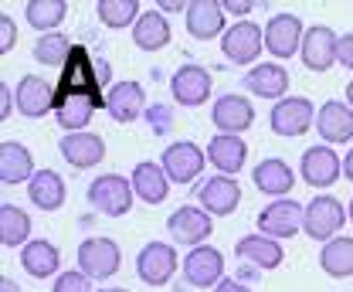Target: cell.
Instances as JSON below:
<instances>
[{
    "label": "cell",
    "instance_id": "cell-1",
    "mask_svg": "<svg viewBox=\"0 0 353 292\" xmlns=\"http://www.w3.org/2000/svg\"><path fill=\"white\" fill-rule=\"evenodd\" d=\"M68 95H92V99L105 102L102 85H99V75H95V61H92L88 48H82V44L72 48V58H68V65L61 68L58 99H68ZM58 99H54V102H58Z\"/></svg>",
    "mask_w": 353,
    "mask_h": 292
},
{
    "label": "cell",
    "instance_id": "cell-2",
    "mask_svg": "<svg viewBox=\"0 0 353 292\" xmlns=\"http://www.w3.org/2000/svg\"><path fill=\"white\" fill-rule=\"evenodd\" d=\"M347 217H350V211L343 208L336 197H330V194H319V197H312L306 204V221H303V231H306L312 242H333V238H340V228L347 224Z\"/></svg>",
    "mask_w": 353,
    "mask_h": 292
},
{
    "label": "cell",
    "instance_id": "cell-3",
    "mask_svg": "<svg viewBox=\"0 0 353 292\" xmlns=\"http://www.w3.org/2000/svg\"><path fill=\"white\" fill-rule=\"evenodd\" d=\"M132 197H136L132 184L126 177H119V173H102V177H95V180L88 184V201H92V208L99 211V214H105V217H123V214H130Z\"/></svg>",
    "mask_w": 353,
    "mask_h": 292
},
{
    "label": "cell",
    "instance_id": "cell-4",
    "mask_svg": "<svg viewBox=\"0 0 353 292\" xmlns=\"http://www.w3.org/2000/svg\"><path fill=\"white\" fill-rule=\"evenodd\" d=\"M316 113H319V109H312V102H309V99H303V95H285L282 102H275V106H272V113H268V126H272V133H275V136L296 139V136L309 133V126L316 123Z\"/></svg>",
    "mask_w": 353,
    "mask_h": 292
},
{
    "label": "cell",
    "instance_id": "cell-5",
    "mask_svg": "<svg viewBox=\"0 0 353 292\" xmlns=\"http://www.w3.org/2000/svg\"><path fill=\"white\" fill-rule=\"evenodd\" d=\"M119 265H123V251H119V245L112 238H99L95 235V238H85L79 245V269L85 272L92 282L112 279L119 272Z\"/></svg>",
    "mask_w": 353,
    "mask_h": 292
},
{
    "label": "cell",
    "instance_id": "cell-6",
    "mask_svg": "<svg viewBox=\"0 0 353 292\" xmlns=\"http://www.w3.org/2000/svg\"><path fill=\"white\" fill-rule=\"evenodd\" d=\"M262 48H265V28L252 24V21H238V24H231L221 35V51H224V58L231 65H252L255 68Z\"/></svg>",
    "mask_w": 353,
    "mask_h": 292
},
{
    "label": "cell",
    "instance_id": "cell-7",
    "mask_svg": "<svg viewBox=\"0 0 353 292\" xmlns=\"http://www.w3.org/2000/svg\"><path fill=\"white\" fill-rule=\"evenodd\" d=\"M183 279L194 289H218L224 282V255L214 245H197L183 255Z\"/></svg>",
    "mask_w": 353,
    "mask_h": 292
},
{
    "label": "cell",
    "instance_id": "cell-8",
    "mask_svg": "<svg viewBox=\"0 0 353 292\" xmlns=\"http://www.w3.org/2000/svg\"><path fill=\"white\" fill-rule=\"evenodd\" d=\"M303 221H306V208L299 201H268L255 224H259V235H268V238L282 242V238L299 235Z\"/></svg>",
    "mask_w": 353,
    "mask_h": 292
},
{
    "label": "cell",
    "instance_id": "cell-9",
    "mask_svg": "<svg viewBox=\"0 0 353 292\" xmlns=\"http://www.w3.org/2000/svg\"><path fill=\"white\" fill-rule=\"evenodd\" d=\"M204 164H208V153L197 143H190V139L170 143L163 150V160H160V167L167 170L170 184H194L204 173Z\"/></svg>",
    "mask_w": 353,
    "mask_h": 292
},
{
    "label": "cell",
    "instance_id": "cell-10",
    "mask_svg": "<svg viewBox=\"0 0 353 292\" xmlns=\"http://www.w3.org/2000/svg\"><path fill=\"white\" fill-rule=\"evenodd\" d=\"M170 92H174L176 106H187V109H197L211 99L214 92V79L204 65H180L170 79Z\"/></svg>",
    "mask_w": 353,
    "mask_h": 292
},
{
    "label": "cell",
    "instance_id": "cell-11",
    "mask_svg": "<svg viewBox=\"0 0 353 292\" xmlns=\"http://www.w3.org/2000/svg\"><path fill=\"white\" fill-rule=\"evenodd\" d=\"M176 272V249L170 242H150L136 255V275L146 286H167Z\"/></svg>",
    "mask_w": 353,
    "mask_h": 292
},
{
    "label": "cell",
    "instance_id": "cell-12",
    "mask_svg": "<svg viewBox=\"0 0 353 292\" xmlns=\"http://www.w3.org/2000/svg\"><path fill=\"white\" fill-rule=\"evenodd\" d=\"M58 99V85L44 82L41 75H24L14 88V106L24 119H44L54 109Z\"/></svg>",
    "mask_w": 353,
    "mask_h": 292
},
{
    "label": "cell",
    "instance_id": "cell-13",
    "mask_svg": "<svg viewBox=\"0 0 353 292\" xmlns=\"http://www.w3.org/2000/svg\"><path fill=\"white\" fill-rule=\"evenodd\" d=\"M167 231L176 245H190L197 249L201 242H208V235L214 231V221L204 208H194V204H183L167 217Z\"/></svg>",
    "mask_w": 353,
    "mask_h": 292
},
{
    "label": "cell",
    "instance_id": "cell-14",
    "mask_svg": "<svg viewBox=\"0 0 353 292\" xmlns=\"http://www.w3.org/2000/svg\"><path fill=\"white\" fill-rule=\"evenodd\" d=\"M211 123L218 126V133L241 136L245 129H252V123H255V106H252L248 95L228 92V95H221L218 102L211 106Z\"/></svg>",
    "mask_w": 353,
    "mask_h": 292
},
{
    "label": "cell",
    "instance_id": "cell-15",
    "mask_svg": "<svg viewBox=\"0 0 353 292\" xmlns=\"http://www.w3.org/2000/svg\"><path fill=\"white\" fill-rule=\"evenodd\" d=\"M303 38H306V28L296 14H275L265 24V48L275 58H292L296 51H303Z\"/></svg>",
    "mask_w": 353,
    "mask_h": 292
},
{
    "label": "cell",
    "instance_id": "cell-16",
    "mask_svg": "<svg viewBox=\"0 0 353 292\" xmlns=\"http://www.w3.org/2000/svg\"><path fill=\"white\" fill-rule=\"evenodd\" d=\"M336 51H340L336 31L326 28V24H312L306 31V38H303V51L299 55H303V65L309 72H326V68L336 65Z\"/></svg>",
    "mask_w": 353,
    "mask_h": 292
},
{
    "label": "cell",
    "instance_id": "cell-17",
    "mask_svg": "<svg viewBox=\"0 0 353 292\" xmlns=\"http://www.w3.org/2000/svg\"><path fill=\"white\" fill-rule=\"evenodd\" d=\"M197 208H204L211 217H228V214H234L238 204H241V187H238V180L234 177H211V180H204V187L197 191Z\"/></svg>",
    "mask_w": 353,
    "mask_h": 292
},
{
    "label": "cell",
    "instance_id": "cell-18",
    "mask_svg": "<svg viewBox=\"0 0 353 292\" xmlns=\"http://www.w3.org/2000/svg\"><path fill=\"white\" fill-rule=\"evenodd\" d=\"M316 129L323 136V143L330 146H340V143H350L353 139V109L340 99H330L319 106L316 113Z\"/></svg>",
    "mask_w": 353,
    "mask_h": 292
},
{
    "label": "cell",
    "instance_id": "cell-19",
    "mask_svg": "<svg viewBox=\"0 0 353 292\" xmlns=\"http://www.w3.org/2000/svg\"><path fill=\"white\" fill-rule=\"evenodd\" d=\"M65 164L75 170H92L105 160V143L95 133H65V139L58 143Z\"/></svg>",
    "mask_w": 353,
    "mask_h": 292
},
{
    "label": "cell",
    "instance_id": "cell-20",
    "mask_svg": "<svg viewBox=\"0 0 353 292\" xmlns=\"http://www.w3.org/2000/svg\"><path fill=\"white\" fill-rule=\"evenodd\" d=\"M340 157H336V150L333 146H309L306 153H303V160H299V173H303V180H306L309 187H330V184H336L340 180Z\"/></svg>",
    "mask_w": 353,
    "mask_h": 292
},
{
    "label": "cell",
    "instance_id": "cell-21",
    "mask_svg": "<svg viewBox=\"0 0 353 292\" xmlns=\"http://www.w3.org/2000/svg\"><path fill=\"white\" fill-rule=\"evenodd\" d=\"M130 184H132V191H136V197L146 201L150 208L163 204L167 194H170V177H167V170L160 167V164H153V160H139V164L132 167Z\"/></svg>",
    "mask_w": 353,
    "mask_h": 292
},
{
    "label": "cell",
    "instance_id": "cell-22",
    "mask_svg": "<svg viewBox=\"0 0 353 292\" xmlns=\"http://www.w3.org/2000/svg\"><path fill=\"white\" fill-rule=\"evenodd\" d=\"M105 113L116 123H132L146 113V92L139 82H116L105 92Z\"/></svg>",
    "mask_w": 353,
    "mask_h": 292
},
{
    "label": "cell",
    "instance_id": "cell-23",
    "mask_svg": "<svg viewBox=\"0 0 353 292\" xmlns=\"http://www.w3.org/2000/svg\"><path fill=\"white\" fill-rule=\"evenodd\" d=\"M187 35L197 41H211L224 35V7L221 0H190L187 3Z\"/></svg>",
    "mask_w": 353,
    "mask_h": 292
},
{
    "label": "cell",
    "instance_id": "cell-24",
    "mask_svg": "<svg viewBox=\"0 0 353 292\" xmlns=\"http://www.w3.org/2000/svg\"><path fill=\"white\" fill-rule=\"evenodd\" d=\"M245 88L259 99H275L282 102L285 92H289V72L275 61H259L255 68L245 72Z\"/></svg>",
    "mask_w": 353,
    "mask_h": 292
},
{
    "label": "cell",
    "instance_id": "cell-25",
    "mask_svg": "<svg viewBox=\"0 0 353 292\" xmlns=\"http://www.w3.org/2000/svg\"><path fill=\"white\" fill-rule=\"evenodd\" d=\"M245 160H248V146H245L241 136H228V133L211 136V143H208V164L218 170V173L234 177V173H241Z\"/></svg>",
    "mask_w": 353,
    "mask_h": 292
},
{
    "label": "cell",
    "instance_id": "cell-26",
    "mask_svg": "<svg viewBox=\"0 0 353 292\" xmlns=\"http://www.w3.org/2000/svg\"><path fill=\"white\" fill-rule=\"evenodd\" d=\"M34 157L24 143L17 139H3L0 143V180L10 187V184H31L34 177Z\"/></svg>",
    "mask_w": 353,
    "mask_h": 292
},
{
    "label": "cell",
    "instance_id": "cell-27",
    "mask_svg": "<svg viewBox=\"0 0 353 292\" xmlns=\"http://www.w3.org/2000/svg\"><path fill=\"white\" fill-rule=\"evenodd\" d=\"M95 109H105V102L92 99V95H68L54 102V119L65 133H85V126L92 123Z\"/></svg>",
    "mask_w": 353,
    "mask_h": 292
},
{
    "label": "cell",
    "instance_id": "cell-28",
    "mask_svg": "<svg viewBox=\"0 0 353 292\" xmlns=\"http://www.w3.org/2000/svg\"><path fill=\"white\" fill-rule=\"evenodd\" d=\"M21 265H24V272L31 275V279H58L61 272V251L54 249L48 238H34V242H28L24 249H21Z\"/></svg>",
    "mask_w": 353,
    "mask_h": 292
},
{
    "label": "cell",
    "instance_id": "cell-29",
    "mask_svg": "<svg viewBox=\"0 0 353 292\" xmlns=\"http://www.w3.org/2000/svg\"><path fill=\"white\" fill-rule=\"evenodd\" d=\"M234 255L238 258H245L248 265H255L259 272L262 269H279L282 265V258H285V251H282V242H275V238H268V235H245L238 245H234Z\"/></svg>",
    "mask_w": 353,
    "mask_h": 292
},
{
    "label": "cell",
    "instance_id": "cell-30",
    "mask_svg": "<svg viewBox=\"0 0 353 292\" xmlns=\"http://www.w3.org/2000/svg\"><path fill=\"white\" fill-rule=\"evenodd\" d=\"M252 180H255V187H259L262 194H268V197H289V191L296 187L292 167H289L285 160H279V157L262 160L259 167L252 170Z\"/></svg>",
    "mask_w": 353,
    "mask_h": 292
},
{
    "label": "cell",
    "instance_id": "cell-31",
    "mask_svg": "<svg viewBox=\"0 0 353 292\" xmlns=\"http://www.w3.org/2000/svg\"><path fill=\"white\" fill-rule=\"evenodd\" d=\"M65 194H68V187H65L61 173H54V170H38L28 184V197L38 211H58L65 204Z\"/></svg>",
    "mask_w": 353,
    "mask_h": 292
},
{
    "label": "cell",
    "instance_id": "cell-32",
    "mask_svg": "<svg viewBox=\"0 0 353 292\" xmlns=\"http://www.w3.org/2000/svg\"><path fill=\"white\" fill-rule=\"evenodd\" d=\"M132 44L139 51H160L170 44V24L160 10H143V17L132 28Z\"/></svg>",
    "mask_w": 353,
    "mask_h": 292
},
{
    "label": "cell",
    "instance_id": "cell-33",
    "mask_svg": "<svg viewBox=\"0 0 353 292\" xmlns=\"http://www.w3.org/2000/svg\"><path fill=\"white\" fill-rule=\"evenodd\" d=\"M319 269L330 279H350L353 275V238L340 235L333 242H326L319 251Z\"/></svg>",
    "mask_w": 353,
    "mask_h": 292
},
{
    "label": "cell",
    "instance_id": "cell-34",
    "mask_svg": "<svg viewBox=\"0 0 353 292\" xmlns=\"http://www.w3.org/2000/svg\"><path fill=\"white\" fill-rule=\"evenodd\" d=\"M31 238V214L14 204H0V245L3 249H21Z\"/></svg>",
    "mask_w": 353,
    "mask_h": 292
},
{
    "label": "cell",
    "instance_id": "cell-35",
    "mask_svg": "<svg viewBox=\"0 0 353 292\" xmlns=\"http://www.w3.org/2000/svg\"><path fill=\"white\" fill-rule=\"evenodd\" d=\"M24 14H28V24H31L34 31L54 35V28H58V24L65 21V14H68V0H28Z\"/></svg>",
    "mask_w": 353,
    "mask_h": 292
},
{
    "label": "cell",
    "instance_id": "cell-36",
    "mask_svg": "<svg viewBox=\"0 0 353 292\" xmlns=\"http://www.w3.org/2000/svg\"><path fill=\"white\" fill-rule=\"evenodd\" d=\"M95 14H99V21H102L105 28H116V31L136 28V21L143 17L139 0H99V3H95Z\"/></svg>",
    "mask_w": 353,
    "mask_h": 292
},
{
    "label": "cell",
    "instance_id": "cell-37",
    "mask_svg": "<svg viewBox=\"0 0 353 292\" xmlns=\"http://www.w3.org/2000/svg\"><path fill=\"white\" fill-rule=\"evenodd\" d=\"M72 48L75 44L68 41V35H41L38 44H34V58H38V65L44 68H65L68 65V58H72Z\"/></svg>",
    "mask_w": 353,
    "mask_h": 292
},
{
    "label": "cell",
    "instance_id": "cell-38",
    "mask_svg": "<svg viewBox=\"0 0 353 292\" xmlns=\"http://www.w3.org/2000/svg\"><path fill=\"white\" fill-rule=\"evenodd\" d=\"M146 123H150V129H153L157 136H167V133L174 129V106L153 102V106L146 109Z\"/></svg>",
    "mask_w": 353,
    "mask_h": 292
},
{
    "label": "cell",
    "instance_id": "cell-39",
    "mask_svg": "<svg viewBox=\"0 0 353 292\" xmlns=\"http://www.w3.org/2000/svg\"><path fill=\"white\" fill-rule=\"evenodd\" d=\"M51 292H92V279H88L82 269H68L54 279Z\"/></svg>",
    "mask_w": 353,
    "mask_h": 292
},
{
    "label": "cell",
    "instance_id": "cell-40",
    "mask_svg": "<svg viewBox=\"0 0 353 292\" xmlns=\"http://www.w3.org/2000/svg\"><path fill=\"white\" fill-rule=\"evenodd\" d=\"M14 44H17V28L7 14H0V55H7Z\"/></svg>",
    "mask_w": 353,
    "mask_h": 292
},
{
    "label": "cell",
    "instance_id": "cell-41",
    "mask_svg": "<svg viewBox=\"0 0 353 292\" xmlns=\"http://www.w3.org/2000/svg\"><path fill=\"white\" fill-rule=\"evenodd\" d=\"M221 7H224V14H238V17H245V14L259 10V3H255V0H221Z\"/></svg>",
    "mask_w": 353,
    "mask_h": 292
},
{
    "label": "cell",
    "instance_id": "cell-42",
    "mask_svg": "<svg viewBox=\"0 0 353 292\" xmlns=\"http://www.w3.org/2000/svg\"><path fill=\"white\" fill-rule=\"evenodd\" d=\"M336 61H340L343 68H350V72H353V35H343V38H340V51H336Z\"/></svg>",
    "mask_w": 353,
    "mask_h": 292
},
{
    "label": "cell",
    "instance_id": "cell-43",
    "mask_svg": "<svg viewBox=\"0 0 353 292\" xmlns=\"http://www.w3.org/2000/svg\"><path fill=\"white\" fill-rule=\"evenodd\" d=\"M95 75H99V85L102 88H112V68H109V61L105 58H95Z\"/></svg>",
    "mask_w": 353,
    "mask_h": 292
},
{
    "label": "cell",
    "instance_id": "cell-44",
    "mask_svg": "<svg viewBox=\"0 0 353 292\" xmlns=\"http://www.w3.org/2000/svg\"><path fill=\"white\" fill-rule=\"evenodd\" d=\"M10 95H14V92L0 82V123H3V119H10Z\"/></svg>",
    "mask_w": 353,
    "mask_h": 292
},
{
    "label": "cell",
    "instance_id": "cell-45",
    "mask_svg": "<svg viewBox=\"0 0 353 292\" xmlns=\"http://www.w3.org/2000/svg\"><path fill=\"white\" fill-rule=\"evenodd\" d=\"M214 292H252L245 282H234V279H224V282H218V289Z\"/></svg>",
    "mask_w": 353,
    "mask_h": 292
},
{
    "label": "cell",
    "instance_id": "cell-46",
    "mask_svg": "<svg viewBox=\"0 0 353 292\" xmlns=\"http://www.w3.org/2000/svg\"><path fill=\"white\" fill-rule=\"evenodd\" d=\"M160 10H170V14H176V10H183L187 14V3H180V0H160Z\"/></svg>",
    "mask_w": 353,
    "mask_h": 292
},
{
    "label": "cell",
    "instance_id": "cell-47",
    "mask_svg": "<svg viewBox=\"0 0 353 292\" xmlns=\"http://www.w3.org/2000/svg\"><path fill=\"white\" fill-rule=\"evenodd\" d=\"M0 292H21V286L10 275H0Z\"/></svg>",
    "mask_w": 353,
    "mask_h": 292
},
{
    "label": "cell",
    "instance_id": "cell-48",
    "mask_svg": "<svg viewBox=\"0 0 353 292\" xmlns=\"http://www.w3.org/2000/svg\"><path fill=\"white\" fill-rule=\"evenodd\" d=\"M343 177H347V180H353V146H350V153L343 157Z\"/></svg>",
    "mask_w": 353,
    "mask_h": 292
},
{
    "label": "cell",
    "instance_id": "cell-49",
    "mask_svg": "<svg viewBox=\"0 0 353 292\" xmlns=\"http://www.w3.org/2000/svg\"><path fill=\"white\" fill-rule=\"evenodd\" d=\"M347 106L353 109V79H350V85H347Z\"/></svg>",
    "mask_w": 353,
    "mask_h": 292
},
{
    "label": "cell",
    "instance_id": "cell-50",
    "mask_svg": "<svg viewBox=\"0 0 353 292\" xmlns=\"http://www.w3.org/2000/svg\"><path fill=\"white\" fill-rule=\"evenodd\" d=\"M99 292H130V289H119V286H105V289H99Z\"/></svg>",
    "mask_w": 353,
    "mask_h": 292
},
{
    "label": "cell",
    "instance_id": "cell-51",
    "mask_svg": "<svg viewBox=\"0 0 353 292\" xmlns=\"http://www.w3.org/2000/svg\"><path fill=\"white\" fill-rule=\"evenodd\" d=\"M350 221H353V197H350Z\"/></svg>",
    "mask_w": 353,
    "mask_h": 292
}]
</instances>
